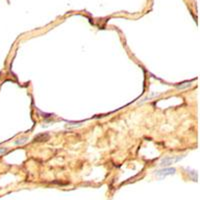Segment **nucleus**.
I'll return each instance as SVG.
<instances>
[{"instance_id":"f257e3e1","label":"nucleus","mask_w":200,"mask_h":200,"mask_svg":"<svg viewBox=\"0 0 200 200\" xmlns=\"http://www.w3.org/2000/svg\"><path fill=\"white\" fill-rule=\"evenodd\" d=\"M175 171H176L175 168H164V169H161V170L156 171V175L157 176H160L161 178H163V177L167 176V175L174 174Z\"/></svg>"},{"instance_id":"7ed1b4c3","label":"nucleus","mask_w":200,"mask_h":200,"mask_svg":"<svg viewBox=\"0 0 200 200\" xmlns=\"http://www.w3.org/2000/svg\"><path fill=\"white\" fill-rule=\"evenodd\" d=\"M26 139H27V138H22V139H20L21 141H17V142H16V144H22V143H25V142H26Z\"/></svg>"},{"instance_id":"f03ea898","label":"nucleus","mask_w":200,"mask_h":200,"mask_svg":"<svg viewBox=\"0 0 200 200\" xmlns=\"http://www.w3.org/2000/svg\"><path fill=\"white\" fill-rule=\"evenodd\" d=\"M180 158L181 157H179V156L176 157V158H174V157H166V158L162 159V161L160 162V165L161 166H167V165H170V164H172V163L178 161Z\"/></svg>"},{"instance_id":"20e7f679","label":"nucleus","mask_w":200,"mask_h":200,"mask_svg":"<svg viewBox=\"0 0 200 200\" xmlns=\"http://www.w3.org/2000/svg\"><path fill=\"white\" fill-rule=\"evenodd\" d=\"M6 150H7V149H4V148L0 149V153H2V152H6Z\"/></svg>"}]
</instances>
